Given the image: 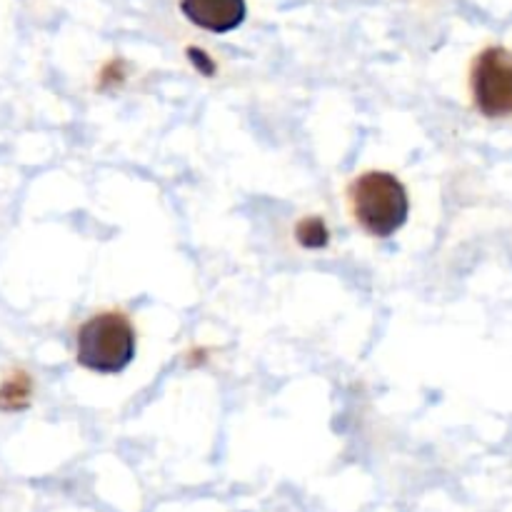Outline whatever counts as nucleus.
<instances>
[{"instance_id": "5", "label": "nucleus", "mask_w": 512, "mask_h": 512, "mask_svg": "<svg viewBox=\"0 0 512 512\" xmlns=\"http://www.w3.org/2000/svg\"><path fill=\"white\" fill-rule=\"evenodd\" d=\"M35 383L28 370L13 368L0 380V413H23L33 403Z\"/></svg>"}, {"instance_id": "4", "label": "nucleus", "mask_w": 512, "mask_h": 512, "mask_svg": "<svg viewBox=\"0 0 512 512\" xmlns=\"http://www.w3.org/2000/svg\"><path fill=\"white\" fill-rule=\"evenodd\" d=\"M180 10L190 23L215 35L240 28L248 15L245 0H180Z\"/></svg>"}, {"instance_id": "9", "label": "nucleus", "mask_w": 512, "mask_h": 512, "mask_svg": "<svg viewBox=\"0 0 512 512\" xmlns=\"http://www.w3.org/2000/svg\"><path fill=\"white\" fill-rule=\"evenodd\" d=\"M208 353H210L208 348H193V350H190V353L185 355V358H188V368H200L203 363H208V358H210Z\"/></svg>"}, {"instance_id": "3", "label": "nucleus", "mask_w": 512, "mask_h": 512, "mask_svg": "<svg viewBox=\"0 0 512 512\" xmlns=\"http://www.w3.org/2000/svg\"><path fill=\"white\" fill-rule=\"evenodd\" d=\"M473 103L485 118H510L512 115V50L490 45L480 50L470 70Z\"/></svg>"}, {"instance_id": "2", "label": "nucleus", "mask_w": 512, "mask_h": 512, "mask_svg": "<svg viewBox=\"0 0 512 512\" xmlns=\"http://www.w3.org/2000/svg\"><path fill=\"white\" fill-rule=\"evenodd\" d=\"M138 353V335L128 313L103 310L85 320L75 333V360L95 375H120Z\"/></svg>"}, {"instance_id": "1", "label": "nucleus", "mask_w": 512, "mask_h": 512, "mask_svg": "<svg viewBox=\"0 0 512 512\" xmlns=\"http://www.w3.org/2000/svg\"><path fill=\"white\" fill-rule=\"evenodd\" d=\"M348 205L355 223L370 238L388 240L408 223L410 198L403 180L388 170H365L348 185Z\"/></svg>"}, {"instance_id": "6", "label": "nucleus", "mask_w": 512, "mask_h": 512, "mask_svg": "<svg viewBox=\"0 0 512 512\" xmlns=\"http://www.w3.org/2000/svg\"><path fill=\"white\" fill-rule=\"evenodd\" d=\"M295 240L305 250H323L330 243V228L320 215H305L295 223Z\"/></svg>"}, {"instance_id": "7", "label": "nucleus", "mask_w": 512, "mask_h": 512, "mask_svg": "<svg viewBox=\"0 0 512 512\" xmlns=\"http://www.w3.org/2000/svg\"><path fill=\"white\" fill-rule=\"evenodd\" d=\"M128 80V63L123 58H113L100 68L98 88L100 90H118Z\"/></svg>"}, {"instance_id": "8", "label": "nucleus", "mask_w": 512, "mask_h": 512, "mask_svg": "<svg viewBox=\"0 0 512 512\" xmlns=\"http://www.w3.org/2000/svg\"><path fill=\"white\" fill-rule=\"evenodd\" d=\"M185 58H188V63L193 65L195 73H200L203 78H213V75L218 73V63L213 60V55H210L208 50L198 48V45L185 48Z\"/></svg>"}]
</instances>
